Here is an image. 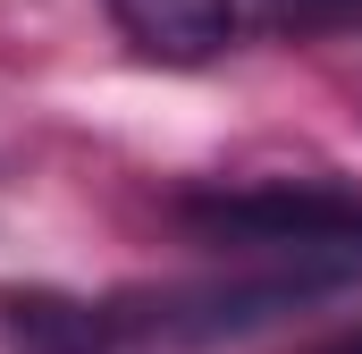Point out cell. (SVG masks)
I'll use <instances>...</instances> for the list:
<instances>
[{
	"mask_svg": "<svg viewBox=\"0 0 362 354\" xmlns=\"http://www.w3.org/2000/svg\"><path fill=\"white\" fill-rule=\"evenodd\" d=\"M194 245L228 262H312L354 278L362 270V194L329 177H253V185H194L177 194Z\"/></svg>",
	"mask_w": 362,
	"mask_h": 354,
	"instance_id": "cell-1",
	"label": "cell"
},
{
	"mask_svg": "<svg viewBox=\"0 0 362 354\" xmlns=\"http://www.w3.org/2000/svg\"><path fill=\"white\" fill-rule=\"evenodd\" d=\"M101 8L144 59H169V68L219 59L245 25V0H101Z\"/></svg>",
	"mask_w": 362,
	"mask_h": 354,
	"instance_id": "cell-2",
	"label": "cell"
},
{
	"mask_svg": "<svg viewBox=\"0 0 362 354\" xmlns=\"http://www.w3.org/2000/svg\"><path fill=\"white\" fill-rule=\"evenodd\" d=\"M253 17L270 34H337V25H362V0H253Z\"/></svg>",
	"mask_w": 362,
	"mask_h": 354,
	"instance_id": "cell-3",
	"label": "cell"
},
{
	"mask_svg": "<svg viewBox=\"0 0 362 354\" xmlns=\"http://www.w3.org/2000/svg\"><path fill=\"white\" fill-rule=\"evenodd\" d=\"M312 354H362V329H346V338H329V346H312Z\"/></svg>",
	"mask_w": 362,
	"mask_h": 354,
	"instance_id": "cell-4",
	"label": "cell"
}]
</instances>
